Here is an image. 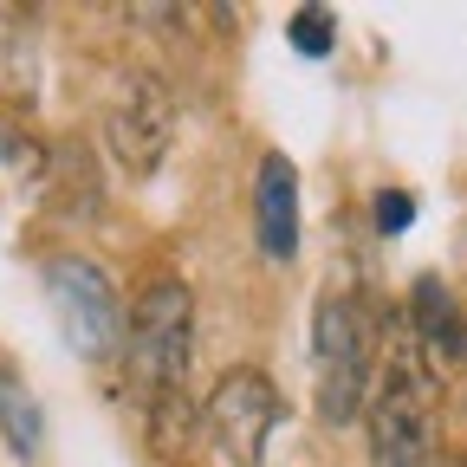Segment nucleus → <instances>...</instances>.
Listing matches in <instances>:
<instances>
[{
  "label": "nucleus",
  "mask_w": 467,
  "mask_h": 467,
  "mask_svg": "<svg viewBox=\"0 0 467 467\" xmlns=\"http://www.w3.org/2000/svg\"><path fill=\"white\" fill-rule=\"evenodd\" d=\"M370 461L377 467H441V389L416 331L396 325L370 383Z\"/></svg>",
  "instance_id": "obj_1"
},
{
  "label": "nucleus",
  "mask_w": 467,
  "mask_h": 467,
  "mask_svg": "<svg viewBox=\"0 0 467 467\" xmlns=\"http://www.w3.org/2000/svg\"><path fill=\"white\" fill-rule=\"evenodd\" d=\"M189 358H195V299L182 279L162 273L137 292V306L124 318V364H130L137 396H150V409H156V429H175Z\"/></svg>",
  "instance_id": "obj_2"
},
{
  "label": "nucleus",
  "mask_w": 467,
  "mask_h": 467,
  "mask_svg": "<svg viewBox=\"0 0 467 467\" xmlns=\"http://www.w3.org/2000/svg\"><path fill=\"white\" fill-rule=\"evenodd\" d=\"M312 358H318V416L331 429L358 422L370 402V370H377V318L358 292L318 299L312 318Z\"/></svg>",
  "instance_id": "obj_3"
},
{
  "label": "nucleus",
  "mask_w": 467,
  "mask_h": 467,
  "mask_svg": "<svg viewBox=\"0 0 467 467\" xmlns=\"http://www.w3.org/2000/svg\"><path fill=\"white\" fill-rule=\"evenodd\" d=\"M46 299L58 312V331L78 358H110V350H124V306H117L110 292V273L85 254H52L46 260Z\"/></svg>",
  "instance_id": "obj_4"
},
{
  "label": "nucleus",
  "mask_w": 467,
  "mask_h": 467,
  "mask_svg": "<svg viewBox=\"0 0 467 467\" xmlns=\"http://www.w3.org/2000/svg\"><path fill=\"white\" fill-rule=\"evenodd\" d=\"M202 422L214 435V448L234 461V467H260L266 461V441H273V422H279V389L266 370H227L214 389H208V409Z\"/></svg>",
  "instance_id": "obj_5"
},
{
  "label": "nucleus",
  "mask_w": 467,
  "mask_h": 467,
  "mask_svg": "<svg viewBox=\"0 0 467 467\" xmlns=\"http://www.w3.org/2000/svg\"><path fill=\"white\" fill-rule=\"evenodd\" d=\"M104 137H110L117 162H124L130 175H150L169 156L175 104H169V91H162L156 72H124V85H117V98L104 110Z\"/></svg>",
  "instance_id": "obj_6"
},
{
  "label": "nucleus",
  "mask_w": 467,
  "mask_h": 467,
  "mask_svg": "<svg viewBox=\"0 0 467 467\" xmlns=\"http://www.w3.org/2000/svg\"><path fill=\"white\" fill-rule=\"evenodd\" d=\"M254 234L266 260H292L299 254V169L292 156L266 150L260 175H254Z\"/></svg>",
  "instance_id": "obj_7"
},
{
  "label": "nucleus",
  "mask_w": 467,
  "mask_h": 467,
  "mask_svg": "<svg viewBox=\"0 0 467 467\" xmlns=\"http://www.w3.org/2000/svg\"><path fill=\"white\" fill-rule=\"evenodd\" d=\"M409 312H416V318H409V331H416L422 350H435V358H467V318H461V306L448 299V285H441L435 273L416 279Z\"/></svg>",
  "instance_id": "obj_8"
},
{
  "label": "nucleus",
  "mask_w": 467,
  "mask_h": 467,
  "mask_svg": "<svg viewBox=\"0 0 467 467\" xmlns=\"http://www.w3.org/2000/svg\"><path fill=\"white\" fill-rule=\"evenodd\" d=\"M0 435L14 441V454H20V461H33V454H39V441H46L39 396H33L14 370H0Z\"/></svg>",
  "instance_id": "obj_9"
},
{
  "label": "nucleus",
  "mask_w": 467,
  "mask_h": 467,
  "mask_svg": "<svg viewBox=\"0 0 467 467\" xmlns=\"http://www.w3.org/2000/svg\"><path fill=\"white\" fill-rule=\"evenodd\" d=\"M285 39H292V52L325 58V52L337 46V14H331V7H299V14H292V26H285Z\"/></svg>",
  "instance_id": "obj_10"
},
{
  "label": "nucleus",
  "mask_w": 467,
  "mask_h": 467,
  "mask_svg": "<svg viewBox=\"0 0 467 467\" xmlns=\"http://www.w3.org/2000/svg\"><path fill=\"white\" fill-rule=\"evenodd\" d=\"M409 221H416V195L383 189V195H377V234H402Z\"/></svg>",
  "instance_id": "obj_11"
}]
</instances>
